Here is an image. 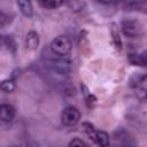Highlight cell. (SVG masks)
<instances>
[{"label":"cell","mask_w":147,"mask_h":147,"mask_svg":"<svg viewBox=\"0 0 147 147\" xmlns=\"http://www.w3.org/2000/svg\"><path fill=\"white\" fill-rule=\"evenodd\" d=\"M83 127L88 137L99 146V147H108L109 146V136L105 131H98L90 123H84Z\"/></svg>","instance_id":"obj_1"},{"label":"cell","mask_w":147,"mask_h":147,"mask_svg":"<svg viewBox=\"0 0 147 147\" xmlns=\"http://www.w3.org/2000/svg\"><path fill=\"white\" fill-rule=\"evenodd\" d=\"M51 49L55 54L60 56H64L71 51V41L65 36H59L55 39H53V41L51 42Z\"/></svg>","instance_id":"obj_2"},{"label":"cell","mask_w":147,"mask_h":147,"mask_svg":"<svg viewBox=\"0 0 147 147\" xmlns=\"http://www.w3.org/2000/svg\"><path fill=\"white\" fill-rule=\"evenodd\" d=\"M61 119L62 123L67 126H74L76 125L80 119V113L76 107L68 106L65 107L61 113Z\"/></svg>","instance_id":"obj_3"},{"label":"cell","mask_w":147,"mask_h":147,"mask_svg":"<svg viewBox=\"0 0 147 147\" xmlns=\"http://www.w3.org/2000/svg\"><path fill=\"white\" fill-rule=\"evenodd\" d=\"M121 29L122 32L129 38H134L139 33V24L133 20H124L121 24Z\"/></svg>","instance_id":"obj_4"},{"label":"cell","mask_w":147,"mask_h":147,"mask_svg":"<svg viewBox=\"0 0 147 147\" xmlns=\"http://www.w3.org/2000/svg\"><path fill=\"white\" fill-rule=\"evenodd\" d=\"M49 67L53 71L60 74V75H65L71 70V64L69 61L67 60H62V59H57V60H53L49 63Z\"/></svg>","instance_id":"obj_5"},{"label":"cell","mask_w":147,"mask_h":147,"mask_svg":"<svg viewBox=\"0 0 147 147\" xmlns=\"http://www.w3.org/2000/svg\"><path fill=\"white\" fill-rule=\"evenodd\" d=\"M16 115V110L11 105L2 103L0 106V118L2 122H11Z\"/></svg>","instance_id":"obj_6"},{"label":"cell","mask_w":147,"mask_h":147,"mask_svg":"<svg viewBox=\"0 0 147 147\" xmlns=\"http://www.w3.org/2000/svg\"><path fill=\"white\" fill-rule=\"evenodd\" d=\"M25 44H26V48L30 51H34L37 49L38 45H39V36L36 31H30L26 34L25 38Z\"/></svg>","instance_id":"obj_7"},{"label":"cell","mask_w":147,"mask_h":147,"mask_svg":"<svg viewBox=\"0 0 147 147\" xmlns=\"http://www.w3.org/2000/svg\"><path fill=\"white\" fill-rule=\"evenodd\" d=\"M17 6L21 10V13L25 16V17H31L33 14V8H32V3L30 1L26 0H20L17 1Z\"/></svg>","instance_id":"obj_8"},{"label":"cell","mask_w":147,"mask_h":147,"mask_svg":"<svg viewBox=\"0 0 147 147\" xmlns=\"http://www.w3.org/2000/svg\"><path fill=\"white\" fill-rule=\"evenodd\" d=\"M137 88H138V95L142 99H147V75L139 78L137 83Z\"/></svg>","instance_id":"obj_9"},{"label":"cell","mask_w":147,"mask_h":147,"mask_svg":"<svg viewBox=\"0 0 147 147\" xmlns=\"http://www.w3.org/2000/svg\"><path fill=\"white\" fill-rule=\"evenodd\" d=\"M130 61L134 65H147V51H144L142 53L138 55H130Z\"/></svg>","instance_id":"obj_10"},{"label":"cell","mask_w":147,"mask_h":147,"mask_svg":"<svg viewBox=\"0 0 147 147\" xmlns=\"http://www.w3.org/2000/svg\"><path fill=\"white\" fill-rule=\"evenodd\" d=\"M80 88H82V94H83V96L85 98V100H86V102L88 105H92V103L96 102V98L92 94V92H90V90L87 88L86 85L80 84Z\"/></svg>","instance_id":"obj_11"},{"label":"cell","mask_w":147,"mask_h":147,"mask_svg":"<svg viewBox=\"0 0 147 147\" xmlns=\"http://www.w3.org/2000/svg\"><path fill=\"white\" fill-rule=\"evenodd\" d=\"M39 5L46 9H55L60 6H62L63 2L60 0H45V1H39Z\"/></svg>","instance_id":"obj_12"},{"label":"cell","mask_w":147,"mask_h":147,"mask_svg":"<svg viewBox=\"0 0 147 147\" xmlns=\"http://www.w3.org/2000/svg\"><path fill=\"white\" fill-rule=\"evenodd\" d=\"M0 87L5 93H10L15 90V83L11 79H5V80L1 82Z\"/></svg>","instance_id":"obj_13"},{"label":"cell","mask_w":147,"mask_h":147,"mask_svg":"<svg viewBox=\"0 0 147 147\" xmlns=\"http://www.w3.org/2000/svg\"><path fill=\"white\" fill-rule=\"evenodd\" d=\"M3 42L7 45V47L9 48V49H13V51H15V46H16V44H15V41H14V39H13V37L11 36H7V38H3Z\"/></svg>","instance_id":"obj_14"},{"label":"cell","mask_w":147,"mask_h":147,"mask_svg":"<svg viewBox=\"0 0 147 147\" xmlns=\"http://www.w3.org/2000/svg\"><path fill=\"white\" fill-rule=\"evenodd\" d=\"M113 39H114V42H115V46L117 47V49H121L122 48V41H121L119 34L116 30H113Z\"/></svg>","instance_id":"obj_15"},{"label":"cell","mask_w":147,"mask_h":147,"mask_svg":"<svg viewBox=\"0 0 147 147\" xmlns=\"http://www.w3.org/2000/svg\"><path fill=\"white\" fill-rule=\"evenodd\" d=\"M68 147H86V144L80 139H72L68 144Z\"/></svg>","instance_id":"obj_16"},{"label":"cell","mask_w":147,"mask_h":147,"mask_svg":"<svg viewBox=\"0 0 147 147\" xmlns=\"http://www.w3.org/2000/svg\"><path fill=\"white\" fill-rule=\"evenodd\" d=\"M10 147H18V146H10Z\"/></svg>","instance_id":"obj_17"}]
</instances>
